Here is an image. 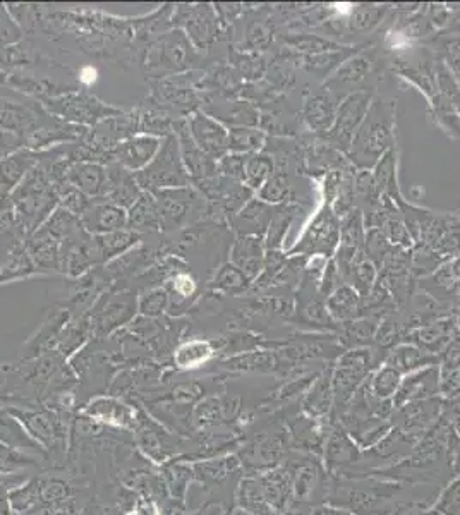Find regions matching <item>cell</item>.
<instances>
[{"instance_id": "obj_1", "label": "cell", "mask_w": 460, "mask_h": 515, "mask_svg": "<svg viewBox=\"0 0 460 515\" xmlns=\"http://www.w3.org/2000/svg\"><path fill=\"white\" fill-rule=\"evenodd\" d=\"M395 110L397 102L375 97L370 110L352 138L347 158L358 170H373L380 158L395 146Z\"/></svg>"}, {"instance_id": "obj_2", "label": "cell", "mask_w": 460, "mask_h": 515, "mask_svg": "<svg viewBox=\"0 0 460 515\" xmlns=\"http://www.w3.org/2000/svg\"><path fill=\"white\" fill-rule=\"evenodd\" d=\"M134 176L140 184L141 191H148V193L191 186L188 170L182 162L181 148L176 134L165 136L152 162L146 165L145 169L136 172Z\"/></svg>"}, {"instance_id": "obj_3", "label": "cell", "mask_w": 460, "mask_h": 515, "mask_svg": "<svg viewBox=\"0 0 460 515\" xmlns=\"http://www.w3.org/2000/svg\"><path fill=\"white\" fill-rule=\"evenodd\" d=\"M153 194L158 201L162 231L184 229L210 215V203L205 194L194 188L193 184Z\"/></svg>"}, {"instance_id": "obj_4", "label": "cell", "mask_w": 460, "mask_h": 515, "mask_svg": "<svg viewBox=\"0 0 460 515\" xmlns=\"http://www.w3.org/2000/svg\"><path fill=\"white\" fill-rule=\"evenodd\" d=\"M200 61L198 49L189 42L182 30L169 31L153 43L146 57L148 71L157 78H169L182 71H189Z\"/></svg>"}, {"instance_id": "obj_5", "label": "cell", "mask_w": 460, "mask_h": 515, "mask_svg": "<svg viewBox=\"0 0 460 515\" xmlns=\"http://www.w3.org/2000/svg\"><path fill=\"white\" fill-rule=\"evenodd\" d=\"M339 241L340 219L333 213L332 206L323 203L297 243L287 251V256H304L309 260L321 256L330 260L337 253Z\"/></svg>"}, {"instance_id": "obj_6", "label": "cell", "mask_w": 460, "mask_h": 515, "mask_svg": "<svg viewBox=\"0 0 460 515\" xmlns=\"http://www.w3.org/2000/svg\"><path fill=\"white\" fill-rule=\"evenodd\" d=\"M373 98H375L373 90L352 91L349 95H345L344 100L337 107L332 128L323 134L325 143L332 146L333 150L347 155L352 138L358 133L359 126L363 124Z\"/></svg>"}, {"instance_id": "obj_7", "label": "cell", "mask_w": 460, "mask_h": 515, "mask_svg": "<svg viewBox=\"0 0 460 515\" xmlns=\"http://www.w3.org/2000/svg\"><path fill=\"white\" fill-rule=\"evenodd\" d=\"M373 363H375L373 352L364 347L352 349V351L345 352L344 356H340L339 364L332 376L333 395L337 397V400L347 402L358 394L364 378L370 375Z\"/></svg>"}, {"instance_id": "obj_8", "label": "cell", "mask_w": 460, "mask_h": 515, "mask_svg": "<svg viewBox=\"0 0 460 515\" xmlns=\"http://www.w3.org/2000/svg\"><path fill=\"white\" fill-rule=\"evenodd\" d=\"M45 105L55 116L62 117L74 124H95L107 117L121 114L119 110L112 109L98 102L97 98L90 97L88 93H66L61 97H52L45 100Z\"/></svg>"}, {"instance_id": "obj_9", "label": "cell", "mask_w": 460, "mask_h": 515, "mask_svg": "<svg viewBox=\"0 0 460 515\" xmlns=\"http://www.w3.org/2000/svg\"><path fill=\"white\" fill-rule=\"evenodd\" d=\"M174 23L181 25L189 42L193 43L198 50L210 49L213 43L217 42L222 28L215 13V7H210L208 4L176 7Z\"/></svg>"}, {"instance_id": "obj_10", "label": "cell", "mask_w": 460, "mask_h": 515, "mask_svg": "<svg viewBox=\"0 0 460 515\" xmlns=\"http://www.w3.org/2000/svg\"><path fill=\"white\" fill-rule=\"evenodd\" d=\"M201 109L215 121L222 122L227 129L260 126V110L256 109L253 102L208 95L201 98Z\"/></svg>"}, {"instance_id": "obj_11", "label": "cell", "mask_w": 460, "mask_h": 515, "mask_svg": "<svg viewBox=\"0 0 460 515\" xmlns=\"http://www.w3.org/2000/svg\"><path fill=\"white\" fill-rule=\"evenodd\" d=\"M174 134L179 141L182 162L188 170V176L193 186L218 176V160L206 155L200 146L194 143L189 134L188 119L174 122Z\"/></svg>"}, {"instance_id": "obj_12", "label": "cell", "mask_w": 460, "mask_h": 515, "mask_svg": "<svg viewBox=\"0 0 460 515\" xmlns=\"http://www.w3.org/2000/svg\"><path fill=\"white\" fill-rule=\"evenodd\" d=\"M188 129L194 143L200 146L201 150L215 158L225 157L229 153V129L225 128L222 122L215 121L213 117L198 110L196 114L188 117Z\"/></svg>"}, {"instance_id": "obj_13", "label": "cell", "mask_w": 460, "mask_h": 515, "mask_svg": "<svg viewBox=\"0 0 460 515\" xmlns=\"http://www.w3.org/2000/svg\"><path fill=\"white\" fill-rule=\"evenodd\" d=\"M23 425L26 433L30 435L43 450L59 449V443L66 438V430L62 419L52 412L18 411L7 409Z\"/></svg>"}, {"instance_id": "obj_14", "label": "cell", "mask_w": 460, "mask_h": 515, "mask_svg": "<svg viewBox=\"0 0 460 515\" xmlns=\"http://www.w3.org/2000/svg\"><path fill=\"white\" fill-rule=\"evenodd\" d=\"M160 146H162V138H157L152 134H134L128 140L121 141L110 152L112 153V162L136 174L152 162L160 150Z\"/></svg>"}, {"instance_id": "obj_15", "label": "cell", "mask_w": 460, "mask_h": 515, "mask_svg": "<svg viewBox=\"0 0 460 515\" xmlns=\"http://www.w3.org/2000/svg\"><path fill=\"white\" fill-rule=\"evenodd\" d=\"M79 222L91 236H103L128 229V210L112 205L109 201L95 200Z\"/></svg>"}, {"instance_id": "obj_16", "label": "cell", "mask_w": 460, "mask_h": 515, "mask_svg": "<svg viewBox=\"0 0 460 515\" xmlns=\"http://www.w3.org/2000/svg\"><path fill=\"white\" fill-rule=\"evenodd\" d=\"M230 263L236 265L251 282H255L265 267V237L237 236L230 244Z\"/></svg>"}, {"instance_id": "obj_17", "label": "cell", "mask_w": 460, "mask_h": 515, "mask_svg": "<svg viewBox=\"0 0 460 515\" xmlns=\"http://www.w3.org/2000/svg\"><path fill=\"white\" fill-rule=\"evenodd\" d=\"M438 390H440V370L435 366H428L423 370L412 371L406 378H402L392 404L395 407H404L412 402L428 400Z\"/></svg>"}, {"instance_id": "obj_18", "label": "cell", "mask_w": 460, "mask_h": 515, "mask_svg": "<svg viewBox=\"0 0 460 515\" xmlns=\"http://www.w3.org/2000/svg\"><path fill=\"white\" fill-rule=\"evenodd\" d=\"M141 193L143 191L136 181L134 172L124 169L115 162L107 165V188H105L103 200L109 201L112 205L121 206L124 210H129L138 201Z\"/></svg>"}, {"instance_id": "obj_19", "label": "cell", "mask_w": 460, "mask_h": 515, "mask_svg": "<svg viewBox=\"0 0 460 515\" xmlns=\"http://www.w3.org/2000/svg\"><path fill=\"white\" fill-rule=\"evenodd\" d=\"M277 212L279 206H270L258 198H253L241 212L230 219V225L237 236L265 237Z\"/></svg>"}, {"instance_id": "obj_20", "label": "cell", "mask_w": 460, "mask_h": 515, "mask_svg": "<svg viewBox=\"0 0 460 515\" xmlns=\"http://www.w3.org/2000/svg\"><path fill=\"white\" fill-rule=\"evenodd\" d=\"M64 181L91 200H103L107 188V167L93 162H76L69 165Z\"/></svg>"}, {"instance_id": "obj_21", "label": "cell", "mask_w": 460, "mask_h": 515, "mask_svg": "<svg viewBox=\"0 0 460 515\" xmlns=\"http://www.w3.org/2000/svg\"><path fill=\"white\" fill-rule=\"evenodd\" d=\"M337 103L333 98L332 93L328 90L316 91L311 93L308 97L304 98L303 110L301 116L306 126H308L313 133L323 134L327 133L328 129L332 128L333 119L337 114Z\"/></svg>"}, {"instance_id": "obj_22", "label": "cell", "mask_w": 460, "mask_h": 515, "mask_svg": "<svg viewBox=\"0 0 460 515\" xmlns=\"http://www.w3.org/2000/svg\"><path fill=\"white\" fill-rule=\"evenodd\" d=\"M455 337H457V322L454 318H447V320L414 328L409 334V344L436 356L438 352L445 351Z\"/></svg>"}, {"instance_id": "obj_23", "label": "cell", "mask_w": 460, "mask_h": 515, "mask_svg": "<svg viewBox=\"0 0 460 515\" xmlns=\"http://www.w3.org/2000/svg\"><path fill=\"white\" fill-rule=\"evenodd\" d=\"M134 311H136V297H133V294H119L114 299H109L95 313V332L98 335L109 334L115 328L129 322L133 318Z\"/></svg>"}, {"instance_id": "obj_24", "label": "cell", "mask_w": 460, "mask_h": 515, "mask_svg": "<svg viewBox=\"0 0 460 515\" xmlns=\"http://www.w3.org/2000/svg\"><path fill=\"white\" fill-rule=\"evenodd\" d=\"M38 164V153L19 150L7 157L0 158V193L9 194L18 188L21 181L28 176Z\"/></svg>"}, {"instance_id": "obj_25", "label": "cell", "mask_w": 460, "mask_h": 515, "mask_svg": "<svg viewBox=\"0 0 460 515\" xmlns=\"http://www.w3.org/2000/svg\"><path fill=\"white\" fill-rule=\"evenodd\" d=\"M375 59L371 54L351 55L347 61L342 62V66L333 73L332 78L328 79L327 88L330 93H335L337 88H349L363 83L373 73Z\"/></svg>"}, {"instance_id": "obj_26", "label": "cell", "mask_w": 460, "mask_h": 515, "mask_svg": "<svg viewBox=\"0 0 460 515\" xmlns=\"http://www.w3.org/2000/svg\"><path fill=\"white\" fill-rule=\"evenodd\" d=\"M85 416L103 423V425L117 426V428H134V412L121 400L110 399V397H100L90 402L86 406Z\"/></svg>"}, {"instance_id": "obj_27", "label": "cell", "mask_w": 460, "mask_h": 515, "mask_svg": "<svg viewBox=\"0 0 460 515\" xmlns=\"http://www.w3.org/2000/svg\"><path fill=\"white\" fill-rule=\"evenodd\" d=\"M128 229L138 232L162 231V220L155 194L143 191L138 201L128 210Z\"/></svg>"}, {"instance_id": "obj_28", "label": "cell", "mask_w": 460, "mask_h": 515, "mask_svg": "<svg viewBox=\"0 0 460 515\" xmlns=\"http://www.w3.org/2000/svg\"><path fill=\"white\" fill-rule=\"evenodd\" d=\"M397 157H399V153H397V146H394L380 158L375 169L371 170L373 179H375L376 193L380 194L382 198L394 200L395 203L404 198L400 194L399 179H397V164H399Z\"/></svg>"}, {"instance_id": "obj_29", "label": "cell", "mask_w": 460, "mask_h": 515, "mask_svg": "<svg viewBox=\"0 0 460 515\" xmlns=\"http://www.w3.org/2000/svg\"><path fill=\"white\" fill-rule=\"evenodd\" d=\"M0 443L35 457L43 455L42 447L26 433L23 425L7 409H0Z\"/></svg>"}, {"instance_id": "obj_30", "label": "cell", "mask_w": 460, "mask_h": 515, "mask_svg": "<svg viewBox=\"0 0 460 515\" xmlns=\"http://www.w3.org/2000/svg\"><path fill=\"white\" fill-rule=\"evenodd\" d=\"M328 315L335 322H351L358 320L361 315V296L358 291L349 284L340 285L337 291H333L327 297Z\"/></svg>"}, {"instance_id": "obj_31", "label": "cell", "mask_w": 460, "mask_h": 515, "mask_svg": "<svg viewBox=\"0 0 460 515\" xmlns=\"http://www.w3.org/2000/svg\"><path fill=\"white\" fill-rule=\"evenodd\" d=\"M385 364L400 371L402 375H409L412 371L423 370V368L436 364V356H433L430 352L423 351V349H419L418 346L402 344V346L395 347L394 351L388 354Z\"/></svg>"}, {"instance_id": "obj_32", "label": "cell", "mask_w": 460, "mask_h": 515, "mask_svg": "<svg viewBox=\"0 0 460 515\" xmlns=\"http://www.w3.org/2000/svg\"><path fill=\"white\" fill-rule=\"evenodd\" d=\"M138 241H140V234L131 229H122V231L110 232L103 236H93V248H95L98 263L112 260L115 256L126 253Z\"/></svg>"}, {"instance_id": "obj_33", "label": "cell", "mask_w": 460, "mask_h": 515, "mask_svg": "<svg viewBox=\"0 0 460 515\" xmlns=\"http://www.w3.org/2000/svg\"><path fill=\"white\" fill-rule=\"evenodd\" d=\"M9 503L14 515H37L42 512L40 479L31 478L9 490Z\"/></svg>"}, {"instance_id": "obj_34", "label": "cell", "mask_w": 460, "mask_h": 515, "mask_svg": "<svg viewBox=\"0 0 460 515\" xmlns=\"http://www.w3.org/2000/svg\"><path fill=\"white\" fill-rule=\"evenodd\" d=\"M215 354V347L208 340L194 339L184 342L176 354H174V363L181 370H196L203 364L208 363Z\"/></svg>"}, {"instance_id": "obj_35", "label": "cell", "mask_w": 460, "mask_h": 515, "mask_svg": "<svg viewBox=\"0 0 460 515\" xmlns=\"http://www.w3.org/2000/svg\"><path fill=\"white\" fill-rule=\"evenodd\" d=\"M251 285L253 282L236 265L227 261L222 267L217 268L210 287L213 291L225 294V296H239L244 291H248Z\"/></svg>"}, {"instance_id": "obj_36", "label": "cell", "mask_w": 460, "mask_h": 515, "mask_svg": "<svg viewBox=\"0 0 460 515\" xmlns=\"http://www.w3.org/2000/svg\"><path fill=\"white\" fill-rule=\"evenodd\" d=\"M273 172H275V160L272 155L265 152L249 155L244 169L243 184L251 193L256 194L272 177Z\"/></svg>"}, {"instance_id": "obj_37", "label": "cell", "mask_w": 460, "mask_h": 515, "mask_svg": "<svg viewBox=\"0 0 460 515\" xmlns=\"http://www.w3.org/2000/svg\"><path fill=\"white\" fill-rule=\"evenodd\" d=\"M267 134L258 128L229 129V153L255 155L265 150Z\"/></svg>"}, {"instance_id": "obj_38", "label": "cell", "mask_w": 460, "mask_h": 515, "mask_svg": "<svg viewBox=\"0 0 460 515\" xmlns=\"http://www.w3.org/2000/svg\"><path fill=\"white\" fill-rule=\"evenodd\" d=\"M292 196L291 179L282 167H275L272 177L256 193V198L270 206H282Z\"/></svg>"}, {"instance_id": "obj_39", "label": "cell", "mask_w": 460, "mask_h": 515, "mask_svg": "<svg viewBox=\"0 0 460 515\" xmlns=\"http://www.w3.org/2000/svg\"><path fill=\"white\" fill-rule=\"evenodd\" d=\"M38 466V457L0 443V478H14Z\"/></svg>"}, {"instance_id": "obj_40", "label": "cell", "mask_w": 460, "mask_h": 515, "mask_svg": "<svg viewBox=\"0 0 460 515\" xmlns=\"http://www.w3.org/2000/svg\"><path fill=\"white\" fill-rule=\"evenodd\" d=\"M380 231L383 232V236L387 237L388 243L392 244L394 248L407 249V251L414 248V241H412L411 234L407 231V225L402 219L399 206L395 205L387 213L383 224L380 225Z\"/></svg>"}, {"instance_id": "obj_41", "label": "cell", "mask_w": 460, "mask_h": 515, "mask_svg": "<svg viewBox=\"0 0 460 515\" xmlns=\"http://www.w3.org/2000/svg\"><path fill=\"white\" fill-rule=\"evenodd\" d=\"M296 206H279V212L273 217L272 224L265 234V248L267 251H279L284 244L285 236L296 219Z\"/></svg>"}, {"instance_id": "obj_42", "label": "cell", "mask_w": 460, "mask_h": 515, "mask_svg": "<svg viewBox=\"0 0 460 515\" xmlns=\"http://www.w3.org/2000/svg\"><path fill=\"white\" fill-rule=\"evenodd\" d=\"M402 378H404V375L400 371L395 370L392 366H388V364H383L382 368H378L371 375L370 382L366 383V385H368V390H370L371 394L375 395L376 399L387 400L397 394Z\"/></svg>"}, {"instance_id": "obj_43", "label": "cell", "mask_w": 460, "mask_h": 515, "mask_svg": "<svg viewBox=\"0 0 460 515\" xmlns=\"http://www.w3.org/2000/svg\"><path fill=\"white\" fill-rule=\"evenodd\" d=\"M385 13H387V7L354 6L345 16V25L352 33H366L373 30L376 25H380Z\"/></svg>"}, {"instance_id": "obj_44", "label": "cell", "mask_w": 460, "mask_h": 515, "mask_svg": "<svg viewBox=\"0 0 460 515\" xmlns=\"http://www.w3.org/2000/svg\"><path fill=\"white\" fill-rule=\"evenodd\" d=\"M352 50L344 52V50H333V52H325V54L306 55L304 57L303 67L309 74H313L315 78L325 79L333 69H339L342 62L347 61L351 57Z\"/></svg>"}, {"instance_id": "obj_45", "label": "cell", "mask_w": 460, "mask_h": 515, "mask_svg": "<svg viewBox=\"0 0 460 515\" xmlns=\"http://www.w3.org/2000/svg\"><path fill=\"white\" fill-rule=\"evenodd\" d=\"M284 42L287 43L292 50L303 54L304 57H306V55L325 54V52L344 49V47H340L339 43L332 42V40H328V38L320 37V35H308V33L285 37Z\"/></svg>"}, {"instance_id": "obj_46", "label": "cell", "mask_w": 460, "mask_h": 515, "mask_svg": "<svg viewBox=\"0 0 460 515\" xmlns=\"http://www.w3.org/2000/svg\"><path fill=\"white\" fill-rule=\"evenodd\" d=\"M395 248L388 243L387 237L383 236L380 229H368L366 241H364V255L375 265L378 270L387 261L388 256L394 253Z\"/></svg>"}, {"instance_id": "obj_47", "label": "cell", "mask_w": 460, "mask_h": 515, "mask_svg": "<svg viewBox=\"0 0 460 515\" xmlns=\"http://www.w3.org/2000/svg\"><path fill=\"white\" fill-rule=\"evenodd\" d=\"M230 62L236 69V73L243 79L256 81L263 74L267 73V64L263 61V57L251 52H232Z\"/></svg>"}, {"instance_id": "obj_48", "label": "cell", "mask_w": 460, "mask_h": 515, "mask_svg": "<svg viewBox=\"0 0 460 515\" xmlns=\"http://www.w3.org/2000/svg\"><path fill=\"white\" fill-rule=\"evenodd\" d=\"M332 378L330 373L321 376L320 380L315 383V387L309 390L308 399L304 402L306 411L311 414H325L330 407V400H332Z\"/></svg>"}, {"instance_id": "obj_49", "label": "cell", "mask_w": 460, "mask_h": 515, "mask_svg": "<svg viewBox=\"0 0 460 515\" xmlns=\"http://www.w3.org/2000/svg\"><path fill=\"white\" fill-rule=\"evenodd\" d=\"M40 498H42V510L47 509L50 505L73 498V488L66 479L49 476V478L40 479Z\"/></svg>"}, {"instance_id": "obj_50", "label": "cell", "mask_w": 460, "mask_h": 515, "mask_svg": "<svg viewBox=\"0 0 460 515\" xmlns=\"http://www.w3.org/2000/svg\"><path fill=\"white\" fill-rule=\"evenodd\" d=\"M344 337L349 346H364L368 344L376 335L378 323L375 318H361V320H351L344 323Z\"/></svg>"}, {"instance_id": "obj_51", "label": "cell", "mask_w": 460, "mask_h": 515, "mask_svg": "<svg viewBox=\"0 0 460 515\" xmlns=\"http://www.w3.org/2000/svg\"><path fill=\"white\" fill-rule=\"evenodd\" d=\"M275 366V356L270 352H249L225 363L229 370L270 371Z\"/></svg>"}, {"instance_id": "obj_52", "label": "cell", "mask_w": 460, "mask_h": 515, "mask_svg": "<svg viewBox=\"0 0 460 515\" xmlns=\"http://www.w3.org/2000/svg\"><path fill=\"white\" fill-rule=\"evenodd\" d=\"M273 40L272 26L263 19H256L248 26L246 43L249 50H267Z\"/></svg>"}, {"instance_id": "obj_53", "label": "cell", "mask_w": 460, "mask_h": 515, "mask_svg": "<svg viewBox=\"0 0 460 515\" xmlns=\"http://www.w3.org/2000/svg\"><path fill=\"white\" fill-rule=\"evenodd\" d=\"M248 157L249 155H239V153H227L225 157L218 160V174L232 181L243 182Z\"/></svg>"}, {"instance_id": "obj_54", "label": "cell", "mask_w": 460, "mask_h": 515, "mask_svg": "<svg viewBox=\"0 0 460 515\" xmlns=\"http://www.w3.org/2000/svg\"><path fill=\"white\" fill-rule=\"evenodd\" d=\"M170 296L165 289H152L140 299V311L146 316H158L169 308Z\"/></svg>"}, {"instance_id": "obj_55", "label": "cell", "mask_w": 460, "mask_h": 515, "mask_svg": "<svg viewBox=\"0 0 460 515\" xmlns=\"http://www.w3.org/2000/svg\"><path fill=\"white\" fill-rule=\"evenodd\" d=\"M344 277L340 273L339 267L333 258L325 263L323 273H321L320 279V294L327 299L333 291H337L340 285H344Z\"/></svg>"}, {"instance_id": "obj_56", "label": "cell", "mask_w": 460, "mask_h": 515, "mask_svg": "<svg viewBox=\"0 0 460 515\" xmlns=\"http://www.w3.org/2000/svg\"><path fill=\"white\" fill-rule=\"evenodd\" d=\"M436 510L443 515H460V478L448 486L436 505Z\"/></svg>"}, {"instance_id": "obj_57", "label": "cell", "mask_w": 460, "mask_h": 515, "mask_svg": "<svg viewBox=\"0 0 460 515\" xmlns=\"http://www.w3.org/2000/svg\"><path fill=\"white\" fill-rule=\"evenodd\" d=\"M170 287L181 299H189V297H193L198 292V282L186 270H179V272L172 275Z\"/></svg>"}, {"instance_id": "obj_58", "label": "cell", "mask_w": 460, "mask_h": 515, "mask_svg": "<svg viewBox=\"0 0 460 515\" xmlns=\"http://www.w3.org/2000/svg\"><path fill=\"white\" fill-rule=\"evenodd\" d=\"M19 146H21V138H19L18 134L0 129V158L18 152Z\"/></svg>"}, {"instance_id": "obj_59", "label": "cell", "mask_w": 460, "mask_h": 515, "mask_svg": "<svg viewBox=\"0 0 460 515\" xmlns=\"http://www.w3.org/2000/svg\"><path fill=\"white\" fill-rule=\"evenodd\" d=\"M215 13H217L220 26H227L234 23L237 14L241 13V6L239 4H218L215 6Z\"/></svg>"}, {"instance_id": "obj_60", "label": "cell", "mask_w": 460, "mask_h": 515, "mask_svg": "<svg viewBox=\"0 0 460 515\" xmlns=\"http://www.w3.org/2000/svg\"><path fill=\"white\" fill-rule=\"evenodd\" d=\"M134 514L136 515H160L157 503L148 500V498H141L134 505Z\"/></svg>"}, {"instance_id": "obj_61", "label": "cell", "mask_w": 460, "mask_h": 515, "mask_svg": "<svg viewBox=\"0 0 460 515\" xmlns=\"http://www.w3.org/2000/svg\"><path fill=\"white\" fill-rule=\"evenodd\" d=\"M14 488L11 483H0V515H14L9 503V490Z\"/></svg>"}, {"instance_id": "obj_62", "label": "cell", "mask_w": 460, "mask_h": 515, "mask_svg": "<svg viewBox=\"0 0 460 515\" xmlns=\"http://www.w3.org/2000/svg\"><path fill=\"white\" fill-rule=\"evenodd\" d=\"M98 79V71L93 66H86L79 71V81L83 83V85L91 86Z\"/></svg>"}, {"instance_id": "obj_63", "label": "cell", "mask_w": 460, "mask_h": 515, "mask_svg": "<svg viewBox=\"0 0 460 515\" xmlns=\"http://www.w3.org/2000/svg\"><path fill=\"white\" fill-rule=\"evenodd\" d=\"M428 515H443V514H440V512H438V510H435V512H431V514H428Z\"/></svg>"}, {"instance_id": "obj_64", "label": "cell", "mask_w": 460, "mask_h": 515, "mask_svg": "<svg viewBox=\"0 0 460 515\" xmlns=\"http://www.w3.org/2000/svg\"><path fill=\"white\" fill-rule=\"evenodd\" d=\"M2 81H4V76H2V74H0V83H2Z\"/></svg>"}]
</instances>
